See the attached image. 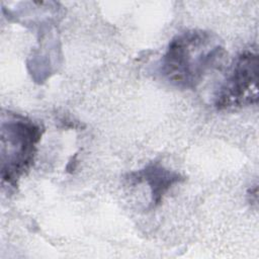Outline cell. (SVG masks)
Wrapping results in <instances>:
<instances>
[{"mask_svg": "<svg viewBox=\"0 0 259 259\" xmlns=\"http://www.w3.org/2000/svg\"><path fill=\"white\" fill-rule=\"evenodd\" d=\"M1 178L15 187L31 167L42 127L32 119L12 111L1 113Z\"/></svg>", "mask_w": 259, "mask_h": 259, "instance_id": "obj_2", "label": "cell"}, {"mask_svg": "<svg viewBox=\"0 0 259 259\" xmlns=\"http://www.w3.org/2000/svg\"><path fill=\"white\" fill-rule=\"evenodd\" d=\"M126 179L132 184L147 183L151 191V208L161 204L169 189L184 180V177L166 167L160 162H150L138 171L127 174Z\"/></svg>", "mask_w": 259, "mask_h": 259, "instance_id": "obj_4", "label": "cell"}, {"mask_svg": "<svg viewBox=\"0 0 259 259\" xmlns=\"http://www.w3.org/2000/svg\"><path fill=\"white\" fill-rule=\"evenodd\" d=\"M226 51L217 34L190 29L175 35L159 64L162 77L181 89H194L225 60Z\"/></svg>", "mask_w": 259, "mask_h": 259, "instance_id": "obj_1", "label": "cell"}, {"mask_svg": "<svg viewBox=\"0 0 259 259\" xmlns=\"http://www.w3.org/2000/svg\"><path fill=\"white\" fill-rule=\"evenodd\" d=\"M258 101V55L246 50L234 60L214 96L219 110L240 108Z\"/></svg>", "mask_w": 259, "mask_h": 259, "instance_id": "obj_3", "label": "cell"}]
</instances>
